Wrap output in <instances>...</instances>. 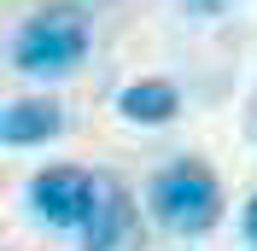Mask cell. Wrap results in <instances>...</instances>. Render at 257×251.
<instances>
[{
    "mask_svg": "<svg viewBox=\"0 0 257 251\" xmlns=\"http://www.w3.org/2000/svg\"><path fill=\"white\" fill-rule=\"evenodd\" d=\"M94 41V24L82 6H47V12H35L12 41V64L24 76H64V70H76L82 53Z\"/></svg>",
    "mask_w": 257,
    "mask_h": 251,
    "instance_id": "obj_2",
    "label": "cell"
},
{
    "mask_svg": "<svg viewBox=\"0 0 257 251\" xmlns=\"http://www.w3.org/2000/svg\"><path fill=\"white\" fill-rule=\"evenodd\" d=\"M181 6H187L193 18H222L228 6H234V0H181Z\"/></svg>",
    "mask_w": 257,
    "mask_h": 251,
    "instance_id": "obj_7",
    "label": "cell"
},
{
    "mask_svg": "<svg viewBox=\"0 0 257 251\" xmlns=\"http://www.w3.org/2000/svg\"><path fill=\"white\" fill-rule=\"evenodd\" d=\"M117 117L123 123H141V129H158V123H176L181 117V88L164 76H146V82H128L117 94Z\"/></svg>",
    "mask_w": 257,
    "mask_h": 251,
    "instance_id": "obj_5",
    "label": "cell"
},
{
    "mask_svg": "<svg viewBox=\"0 0 257 251\" xmlns=\"http://www.w3.org/2000/svg\"><path fill=\"white\" fill-rule=\"evenodd\" d=\"M82 251H146V216L117 175H99L94 210L82 222Z\"/></svg>",
    "mask_w": 257,
    "mask_h": 251,
    "instance_id": "obj_3",
    "label": "cell"
},
{
    "mask_svg": "<svg viewBox=\"0 0 257 251\" xmlns=\"http://www.w3.org/2000/svg\"><path fill=\"white\" fill-rule=\"evenodd\" d=\"M64 129V105L59 99H12L0 111V141L6 146H41Z\"/></svg>",
    "mask_w": 257,
    "mask_h": 251,
    "instance_id": "obj_6",
    "label": "cell"
},
{
    "mask_svg": "<svg viewBox=\"0 0 257 251\" xmlns=\"http://www.w3.org/2000/svg\"><path fill=\"white\" fill-rule=\"evenodd\" d=\"M94 193H99V175L76 170V164H53L30 181V210L47 228H82L94 210Z\"/></svg>",
    "mask_w": 257,
    "mask_h": 251,
    "instance_id": "obj_4",
    "label": "cell"
},
{
    "mask_svg": "<svg viewBox=\"0 0 257 251\" xmlns=\"http://www.w3.org/2000/svg\"><path fill=\"white\" fill-rule=\"evenodd\" d=\"M245 135L257 141V94H251V117H245Z\"/></svg>",
    "mask_w": 257,
    "mask_h": 251,
    "instance_id": "obj_9",
    "label": "cell"
},
{
    "mask_svg": "<svg viewBox=\"0 0 257 251\" xmlns=\"http://www.w3.org/2000/svg\"><path fill=\"white\" fill-rule=\"evenodd\" d=\"M146 204H152V216L170 228V234H210L216 222H222V181L210 164L199 158H176V164H164L152 175V187H146Z\"/></svg>",
    "mask_w": 257,
    "mask_h": 251,
    "instance_id": "obj_1",
    "label": "cell"
},
{
    "mask_svg": "<svg viewBox=\"0 0 257 251\" xmlns=\"http://www.w3.org/2000/svg\"><path fill=\"white\" fill-rule=\"evenodd\" d=\"M240 234H245V245L257 251V193L245 199V216H240Z\"/></svg>",
    "mask_w": 257,
    "mask_h": 251,
    "instance_id": "obj_8",
    "label": "cell"
}]
</instances>
